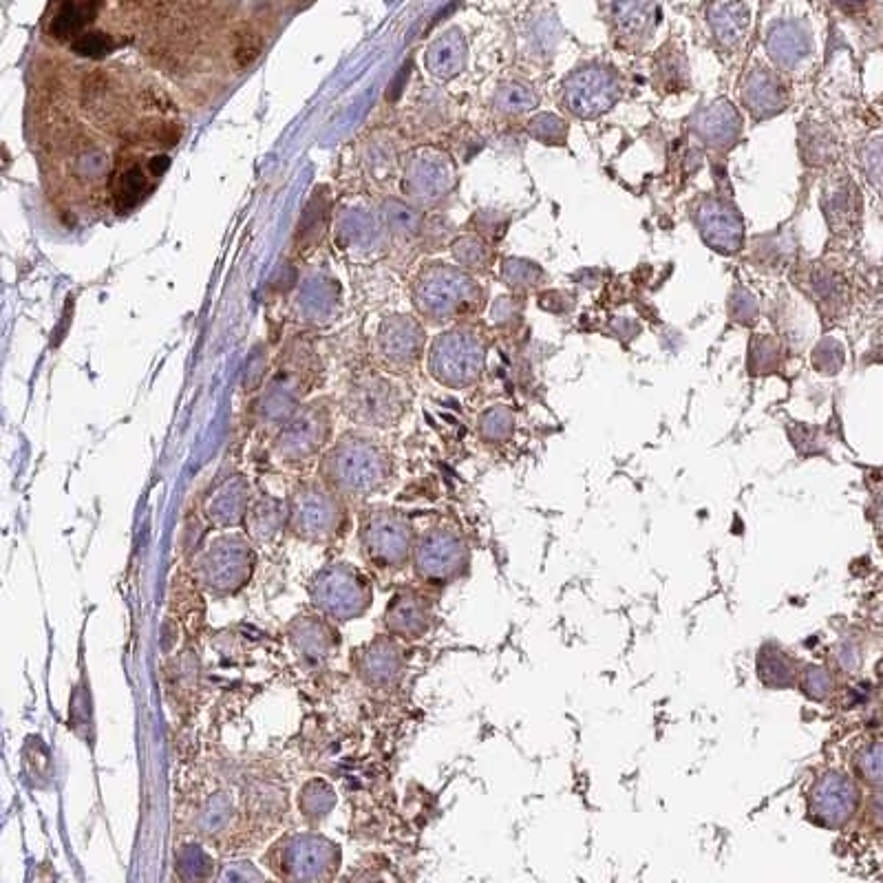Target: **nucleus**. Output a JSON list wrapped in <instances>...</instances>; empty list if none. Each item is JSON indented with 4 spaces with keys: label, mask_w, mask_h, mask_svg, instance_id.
I'll use <instances>...</instances> for the list:
<instances>
[{
    "label": "nucleus",
    "mask_w": 883,
    "mask_h": 883,
    "mask_svg": "<svg viewBox=\"0 0 883 883\" xmlns=\"http://www.w3.org/2000/svg\"><path fill=\"white\" fill-rule=\"evenodd\" d=\"M321 480L343 497H369L391 480V457L363 435H345L323 457Z\"/></svg>",
    "instance_id": "f257e3e1"
},
{
    "label": "nucleus",
    "mask_w": 883,
    "mask_h": 883,
    "mask_svg": "<svg viewBox=\"0 0 883 883\" xmlns=\"http://www.w3.org/2000/svg\"><path fill=\"white\" fill-rule=\"evenodd\" d=\"M285 526L294 537L310 544H325L345 533L347 506L325 482H303L287 497Z\"/></svg>",
    "instance_id": "f03ea898"
},
{
    "label": "nucleus",
    "mask_w": 883,
    "mask_h": 883,
    "mask_svg": "<svg viewBox=\"0 0 883 883\" xmlns=\"http://www.w3.org/2000/svg\"><path fill=\"white\" fill-rule=\"evenodd\" d=\"M265 864L283 881H329L340 870V846L321 833H294L276 839Z\"/></svg>",
    "instance_id": "7ed1b4c3"
},
{
    "label": "nucleus",
    "mask_w": 883,
    "mask_h": 883,
    "mask_svg": "<svg viewBox=\"0 0 883 883\" xmlns=\"http://www.w3.org/2000/svg\"><path fill=\"white\" fill-rule=\"evenodd\" d=\"M310 599L325 619L356 621L374 601L367 574L351 563H334L318 570L310 581Z\"/></svg>",
    "instance_id": "20e7f679"
},
{
    "label": "nucleus",
    "mask_w": 883,
    "mask_h": 883,
    "mask_svg": "<svg viewBox=\"0 0 883 883\" xmlns=\"http://www.w3.org/2000/svg\"><path fill=\"white\" fill-rule=\"evenodd\" d=\"M257 568V550L246 537L223 535L201 552L195 563L197 581L215 597H230L248 585Z\"/></svg>",
    "instance_id": "39448f33"
},
{
    "label": "nucleus",
    "mask_w": 883,
    "mask_h": 883,
    "mask_svg": "<svg viewBox=\"0 0 883 883\" xmlns=\"http://www.w3.org/2000/svg\"><path fill=\"white\" fill-rule=\"evenodd\" d=\"M416 533L400 510L371 508L360 519V546L365 559L380 570H398L411 561Z\"/></svg>",
    "instance_id": "423d86ee"
},
{
    "label": "nucleus",
    "mask_w": 883,
    "mask_h": 883,
    "mask_svg": "<svg viewBox=\"0 0 883 883\" xmlns=\"http://www.w3.org/2000/svg\"><path fill=\"white\" fill-rule=\"evenodd\" d=\"M413 570L418 579L444 585L457 577H462L471 561L466 539L453 528H431L427 533L416 537L411 552Z\"/></svg>",
    "instance_id": "0eeeda50"
},
{
    "label": "nucleus",
    "mask_w": 883,
    "mask_h": 883,
    "mask_svg": "<svg viewBox=\"0 0 883 883\" xmlns=\"http://www.w3.org/2000/svg\"><path fill=\"white\" fill-rule=\"evenodd\" d=\"M808 817L828 831L846 828L859 813L861 789L846 771L826 769L808 791Z\"/></svg>",
    "instance_id": "6e6552de"
},
{
    "label": "nucleus",
    "mask_w": 883,
    "mask_h": 883,
    "mask_svg": "<svg viewBox=\"0 0 883 883\" xmlns=\"http://www.w3.org/2000/svg\"><path fill=\"white\" fill-rule=\"evenodd\" d=\"M621 98V76L610 67H585L563 80L561 102L581 120H597Z\"/></svg>",
    "instance_id": "1a4fd4ad"
},
{
    "label": "nucleus",
    "mask_w": 883,
    "mask_h": 883,
    "mask_svg": "<svg viewBox=\"0 0 883 883\" xmlns=\"http://www.w3.org/2000/svg\"><path fill=\"white\" fill-rule=\"evenodd\" d=\"M484 345L475 334L453 332L440 336L431 354V371L442 385L462 389L480 380L484 371Z\"/></svg>",
    "instance_id": "9d476101"
},
{
    "label": "nucleus",
    "mask_w": 883,
    "mask_h": 883,
    "mask_svg": "<svg viewBox=\"0 0 883 883\" xmlns=\"http://www.w3.org/2000/svg\"><path fill=\"white\" fill-rule=\"evenodd\" d=\"M420 303L435 318H455L473 314L482 303V287L471 276L451 268H442L424 281Z\"/></svg>",
    "instance_id": "9b49d317"
},
{
    "label": "nucleus",
    "mask_w": 883,
    "mask_h": 883,
    "mask_svg": "<svg viewBox=\"0 0 883 883\" xmlns=\"http://www.w3.org/2000/svg\"><path fill=\"white\" fill-rule=\"evenodd\" d=\"M358 678L371 689L396 687L404 674V652L393 636H376L354 656Z\"/></svg>",
    "instance_id": "f8f14e48"
},
{
    "label": "nucleus",
    "mask_w": 883,
    "mask_h": 883,
    "mask_svg": "<svg viewBox=\"0 0 883 883\" xmlns=\"http://www.w3.org/2000/svg\"><path fill=\"white\" fill-rule=\"evenodd\" d=\"M696 221L707 246L722 254L738 252L744 241V223L738 210L720 197H702Z\"/></svg>",
    "instance_id": "ddd939ff"
},
{
    "label": "nucleus",
    "mask_w": 883,
    "mask_h": 883,
    "mask_svg": "<svg viewBox=\"0 0 883 883\" xmlns=\"http://www.w3.org/2000/svg\"><path fill=\"white\" fill-rule=\"evenodd\" d=\"M431 621V603L418 590L396 592L385 610L387 632L400 641H418L429 632Z\"/></svg>",
    "instance_id": "4468645a"
},
{
    "label": "nucleus",
    "mask_w": 883,
    "mask_h": 883,
    "mask_svg": "<svg viewBox=\"0 0 883 883\" xmlns=\"http://www.w3.org/2000/svg\"><path fill=\"white\" fill-rule=\"evenodd\" d=\"M287 636H290L292 650L310 667L323 665L338 645V632L323 614L299 616L290 623Z\"/></svg>",
    "instance_id": "2eb2a0df"
},
{
    "label": "nucleus",
    "mask_w": 883,
    "mask_h": 883,
    "mask_svg": "<svg viewBox=\"0 0 883 883\" xmlns=\"http://www.w3.org/2000/svg\"><path fill=\"white\" fill-rule=\"evenodd\" d=\"M351 416L374 427H389L402 413L400 391L387 380H371L358 387L349 402Z\"/></svg>",
    "instance_id": "dca6fc26"
},
{
    "label": "nucleus",
    "mask_w": 883,
    "mask_h": 883,
    "mask_svg": "<svg viewBox=\"0 0 883 883\" xmlns=\"http://www.w3.org/2000/svg\"><path fill=\"white\" fill-rule=\"evenodd\" d=\"M250 484L243 475H232L210 493L204 504V513L215 528L241 526L250 508Z\"/></svg>",
    "instance_id": "f3484780"
},
{
    "label": "nucleus",
    "mask_w": 883,
    "mask_h": 883,
    "mask_svg": "<svg viewBox=\"0 0 883 883\" xmlns=\"http://www.w3.org/2000/svg\"><path fill=\"white\" fill-rule=\"evenodd\" d=\"M327 420L318 413H307L301 420L292 422L279 440V453L287 464H301L310 460L314 453L325 444Z\"/></svg>",
    "instance_id": "a211bd4d"
},
{
    "label": "nucleus",
    "mask_w": 883,
    "mask_h": 883,
    "mask_svg": "<svg viewBox=\"0 0 883 883\" xmlns=\"http://www.w3.org/2000/svg\"><path fill=\"white\" fill-rule=\"evenodd\" d=\"M742 102L755 117H771L780 113L789 104V93L778 76H771L769 71H755L753 76L744 80Z\"/></svg>",
    "instance_id": "6ab92c4d"
},
{
    "label": "nucleus",
    "mask_w": 883,
    "mask_h": 883,
    "mask_svg": "<svg viewBox=\"0 0 883 883\" xmlns=\"http://www.w3.org/2000/svg\"><path fill=\"white\" fill-rule=\"evenodd\" d=\"M742 129L738 111L727 100H716L696 115V133L711 146H729Z\"/></svg>",
    "instance_id": "aec40b11"
},
{
    "label": "nucleus",
    "mask_w": 883,
    "mask_h": 883,
    "mask_svg": "<svg viewBox=\"0 0 883 883\" xmlns=\"http://www.w3.org/2000/svg\"><path fill=\"white\" fill-rule=\"evenodd\" d=\"M755 669H758L760 683L769 689H793L797 685V676H800L797 663L775 643L760 647Z\"/></svg>",
    "instance_id": "412c9836"
},
{
    "label": "nucleus",
    "mask_w": 883,
    "mask_h": 883,
    "mask_svg": "<svg viewBox=\"0 0 883 883\" xmlns=\"http://www.w3.org/2000/svg\"><path fill=\"white\" fill-rule=\"evenodd\" d=\"M826 215L828 226L837 234H846L850 228L857 226L859 215V199L855 184L850 177H837L831 186L826 188Z\"/></svg>",
    "instance_id": "4be33fe9"
},
{
    "label": "nucleus",
    "mask_w": 883,
    "mask_h": 883,
    "mask_svg": "<svg viewBox=\"0 0 883 883\" xmlns=\"http://www.w3.org/2000/svg\"><path fill=\"white\" fill-rule=\"evenodd\" d=\"M287 521L285 504L274 497H261L257 504L248 508V515L243 519V524L248 528V535L259 541V544H268L276 535L281 533V528Z\"/></svg>",
    "instance_id": "5701e85b"
},
{
    "label": "nucleus",
    "mask_w": 883,
    "mask_h": 883,
    "mask_svg": "<svg viewBox=\"0 0 883 883\" xmlns=\"http://www.w3.org/2000/svg\"><path fill=\"white\" fill-rule=\"evenodd\" d=\"M234 817H237V806L232 797L228 793H215L197 815V831L204 837L217 839L232 826Z\"/></svg>",
    "instance_id": "b1692460"
},
{
    "label": "nucleus",
    "mask_w": 883,
    "mask_h": 883,
    "mask_svg": "<svg viewBox=\"0 0 883 883\" xmlns=\"http://www.w3.org/2000/svg\"><path fill=\"white\" fill-rule=\"evenodd\" d=\"M336 791L334 786L323 778H314L307 782L299 793V811L307 822L318 824L334 811Z\"/></svg>",
    "instance_id": "393cba45"
},
{
    "label": "nucleus",
    "mask_w": 883,
    "mask_h": 883,
    "mask_svg": "<svg viewBox=\"0 0 883 883\" xmlns=\"http://www.w3.org/2000/svg\"><path fill=\"white\" fill-rule=\"evenodd\" d=\"M23 769L27 782L36 789H47L53 778V762L51 751L45 740L38 736H29L23 747Z\"/></svg>",
    "instance_id": "a878e982"
},
{
    "label": "nucleus",
    "mask_w": 883,
    "mask_h": 883,
    "mask_svg": "<svg viewBox=\"0 0 883 883\" xmlns=\"http://www.w3.org/2000/svg\"><path fill=\"white\" fill-rule=\"evenodd\" d=\"M215 861L197 844H188L177 850L175 872L182 881H206L215 877Z\"/></svg>",
    "instance_id": "bb28decb"
},
{
    "label": "nucleus",
    "mask_w": 883,
    "mask_h": 883,
    "mask_svg": "<svg viewBox=\"0 0 883 883\" xmlns=\"http://www.w3.org/2000/svg\"><path fill=\"white\" fill-rule=\"evenodd\" d=\"M513 431H515V416L513 411L504 407V404H497V407H491L482 413L480 418L482 440L491 444H502L513 435Z\"/></svg>",
    "instance_id": "cd10ccee"
},
{
    "label": "nucleus",
    "mask_w": 883,
    "mask_h": 883,
    "mask_svg": "<svg viewBox=\"0 0 883 883\" xmlns=\"http://www.w3.org/2000/svg\"><path fill=\"white\" fill-rule=\"evenodd\" d=\"M797 685L802 687L804 696L813 702H824L833 696L835 678L831 669L824 665H806L797 676Z\"/></svg>",
    "instance_id": "c85d7f7f"
},
{
    "label": "nucleus",
    "mask_w": 883,
    "mask_h": 883,
    "mask_svg": "<svg viewBox=\"0 0 883 883\" xmlns=\"http://www.w3.org/2000/svg\"><path fill=\"white\" fill-rule=\"evenodd\" d=\"M69 727L76 731V736L82 738L84 742L93 744V707H91V696L87 685H78L76 691H73L71 698V707H69Z\"/></svg>",
    "instance_id": "c756f323"
},
{
    "label": "nucleus",
    "mask_w": 883,
    "mask_h": 883,
    "mask_svg": "<svg viewBox=\"0 0 883 883\" xmlns=\"http://www.w3.org/2000/svg\"><path fill=\"white\" fill-rule=\"evenodd\" d=\"M283 797L272 786H252L248 791V815L257 822H276L281 817Z\"/></svg>",
    "instance_id": "7c9ffc66"
},
{
    "label": "nucleus",
    "mask_w": 883,
    "mask_h": 883,
    "mask_svg": "<svg viewBox=\"0 0 883 883\" xmlns=\"http://www.w3.org/2000/svg\"><path fill=\"white\" fill-rule=\"evenodd\" d=\"M802 148H804V157H808V162L815 166L831 164L837 157L835 135L828 129L819 131V126H815L811 133H802Z\"/></svg>",
    "instance_id": "2f4dec72"
},
{
    "label": "nucleus",
    "mask_w": 883,
    "mask_h": 883,
    "mask_svg": "<svg viewBox=\"0 0 883 883\" xmlns=\"http://www.w3.org/2000/svg\"><path fill=\"white\" fill-rule=\"evenodd\" d=\"M537 95L524 84L508 82L495 93V106L504 113H524L537 106Z\"/></svg>",
    "instance_id": "473e14b6"
},
{
    "label": "nucleus",
    "mask_w": 883,
    "mask_h": 883,
    "mask_svg": "<svg viewBox=\"0 0 883 883\" xmlns=\"http://www.w3.org/2000/svg\"><path fill=\"white\" fill-rule=\"evenodd\" d=\"M881 760H883V751H881V742L872 740L870 744H866L864 749L857 753L855 758V767L861 782H866L872 789H879L883 782V771H881Z\"/></svg>",
    "instance_id": "72a5a7b5"
},
{
    "label": "nucleus",
    "mask_w": 883,
    "mask_h": 883,
    "mask_svg": "<svg viewBox=\"0 0 883 883\" xmlns=\"http://www.w3.org/2000/svg\"><path fill=\"white\" fill-rule=\"evenodd\" d=\"M780 365V345L769 336L753 340L751 349V371L753 374H771Z\"/></svg>",
    "instance_id": "f704fd0d"
},
{
    "label": "nucleus",
    "mask_w": 883,
    "mask_h": 883,
    "mask_svg": "<svg viewBox=\"0 0 883 883\" xmlns=\"http://www.w3.org/2000/svg\"><path fill=\"white\" fill-rule=\"evenodd\" d=\"M144 190H146V177L142 175V170L140 168L124 170V173L120 175V182H117V188H115L117 204L124 206V208L135 206L137 201H140V197L144 195Z\"/></svg>",
    "instance_id": "c9c22d12"
},
{
    "label": "nucleus",
    "mask_w": 883,
    "mask_h": 883,
    "mask_svg": "<svg viewBox=\"0 0 883 883\" xmlns=\"http://www.w3.org/2000/svg\"><path fill=\"white\" fill-rule=\"evenodd\" d=\"M528 131L533 133L537 140L546 142V144H561L563 140H566L568 124L563 122L561 117H557V115L544 113V115L535 117V120L528 124Z\"/></svg>",
    "instance_id": "e433bc0d"
},
{
    "label": "nucleus",
    "mask_w": 883,
    "mask_h": 883,
    "mask_svg": "<svg viewBox=\"0 0 883 883\" xmlns=\"http://www.w3.org/2000/svg\"><path fill=\"white\" fill-rule=\"evenodd\" d=\"M455 257H457V261L468 265V268L482 270V268H486V265H491V248H488L482 239L466 237L457 243Z\"/></svg>",
    "instance_id": "4c0bfd02"
},
{
    "label": "nucleus",
    "mask_w": 883,
    "mask_h": 883,
    "mask_svg": "<svg viewBox=\"0 0 883 883\" xmlns=\"http://www.w3.org/2000/svg\"><path fill=\"white\" fill-rule=\"evenodd\" d=\"M261 49H263L261 36H257L250 29L239 31L237 40H234V49H232L234 62H237V67L246 69V67L254 65V62H257V58L261 56Z\"/></svg>",
    "instance_id": "58836bf2"
},
{
    "label": "nucleus",
    "mask_w": 883,
    "mask_h": 883,
    "mask_svg": "<svg viewBox=\"0 0 883 883\" xmlns=\"http://www.w3.org/2000/svg\"><path fill=\"white\" fill-rule=\"evenodd\" d=\"M813 363L819 371H822V374H837L844 363L842 345L835 343V340H831V338L822 340L813 354Z\"/></svg>",
    "instance_id": "ea45409f"
},
{
    "label": "nucleus",
    "mask_w": 883,
    "mask_h": 883,
    "mask_svg": "<svg viewBox=\"0 0 883 883\" xmlns=\"http://www.w3.org/2000/svg\"><path fill=\"white\" fill-rule=\"evenodd\" d=\"M504 276L515 287H535L541 281V270L535 263L510 259L504 263Z\"/></svg>",
    "instance_id": "a19ab883"
},
{
    "label": "nucleus",
    "mask_w": 883,
    "mask_h": 883,
    "mask_svg": "<svg viewBox=\"0 0 883 883\" xmlns=\"http://www.w3.org/2000/svg\"><path fill=\"white\" fill-rule=\"evenodd\" d=\"M813 294L819 303H828V305L835 307L839 301L844 299V287H842V283H839L837 276H833L831 272L815 274Z\"/></svg>",
    "instance_id": "79ce46f5"
},
{
    "label": "nucleus",
    "mask_w": 883,
    "mask_h": 883,
    "mask_svg": "<svg viewBox=\"0 0 883 883\" xmlns=\"http://www.w3.org/2000/svg\"><path fill=\"white\" fill-rule=\"evenodd\" d=\"M835 661L837 667L842 669L846 674H855L857 669L861 667V645L857 638L846 636L842 641L837 643L835 647Z\"/></svg>",
    "instance_id": "37998d69"
},
{
    "label": "nucleus",
    "mask_w": 883,
    "mask_h": 883,
    "mask_svg": "<svg viewBox=\"0 0 883 883\" xmlns=\"http://www.w3.org/2000/svg\"><path fill=\"white\" fill-rule=\"evenodd\" d=\"M221 881H261L263 875L259 868H254L250 861H234L226 864L219 872Z\"/></svg>",
    "instance_id": "c03bdc74"
},
{
    "label": "nucleus",
    "mask_w": 883,
    "mask_h": 883,
    "mask_svg": "<svg viewBox=\"0 0 883 883\" xmlns=\"http://www.w3.org/2000/svg\"><path fill=\"white\" fill-rule=\"evenodd\" d=\"M113 49V42L104 34H87L76 42V51L82 56H104L106 51Z\"/></svg>",
    "instance_id": "a18cd8bd"
}]
</instances>
